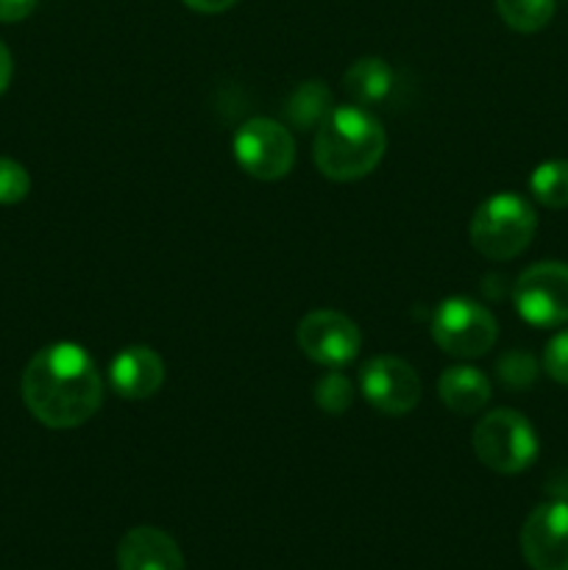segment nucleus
I'll list each match as a JSON object with an SVG mask.
<instances>
[{"instance_id":"obj_3","label":"nucleus","mask_w":568,"mask_h":570,"mask_svg":"<svg viewBox=\"0 0 568 570\" xmlns=\"http://www.w3.org/2000/svg\"><path fill=\"white\" fill-rule=\"evenodd\" d=\"M538 232L532 204L518 193H496L477 206L471 217V245L484 259H516L529 248Z\"/></svg>"},{"instance_id":"obj_13","label":"nucleus","mask_w":568,"mask_h":570,"mask_svg":"<svg viewBox=\"0 0 568 570\" xmlns=\"http://www.w3.org/2000/svg\"><path fill=\"white\" fill-rule=\"evenodd\" d=\"M438 395L454 415H477L490 401V382L479 367L454 365L440 373Z\"/></svg>"},{"instance_id":"obj_8","label":"nucleus","mask_w":568,"mask_h":570,"mask_svg":"<svg viewBox=\"0 0 568 570\" xmlns=\"http://www.w3.org/2000/svg\"><path fill=\"white\" fill-rule=\"evenodd\" d=\"M360 393L382 415L401 417L421 404V379L401 356L379 354L362 365Z\"/></svg>"},{"instance_id":"obj_17","label":"nucleus","mask_w":568,"mask_h":570,"mask_svg":"<svg viewBox=\"0 0 568 570\" xmlns=\"http://www.w3.org/2000/svg\"><path fill=\"white\" fill-rule=\"evenodd\" d=\"M557 0H496L501 20L518 33H535L549 26Z\"/></svg>"},{"instance_id":"obj_12","label":"nucleus","mask_w":568,"mask_h":570,"mask_svg":"<svg viewBox=\"0 0 568 570\" xmlns=\"http://www.w3.org/2000/svg\"><path fill=\"white\" fill-rule=\"evenodd\" d=\"M120 570H184V557L176 540L156 527H137L123 534L117 546Z\"/></svg>"},{"instance_id":"obj_19","label":"nucleus","mask_w":568,"mask_h":570,"mask_svg":"<svg viewBox=\"0 0 568 570\" xmlns=\"http://www.w3.org/2000/svg\"><path fill=\"white\" fill-rule=\"evenodd\" d=\"M496 371H499L501 384H507V387L512 390H527L529 384L538 379V362H535L532 354L516 348V351H507V354L501 356Z\"/></svg>"},{"instance_id":"obj_18","label":"nucleus","mask_w":568,"mask_h":570,"mask_svg":"<svg viewBox=\"0 0 568 570\" xmlns=\"http://www.w3.org/2000/svg\"><path fill=\"white\" fill-rule=\"evenodd\" d=\"M315 404L326 415H343L354 404V382L343 373V367H329L315 384Z\"/></svg>"},{"instance_id":"obj_14","label":"nucleus","mask_w":568,"mask_h":570,"mask_svg":"<svg viewBox=\"0 0 568 570\" xmlns=\"http://www.w3.org/2000/svg\"><path fill=\"white\" fill-rule=\"evenodd\" d=\"M343 87L354 98L356 106H376L388 100L390 92H393L395 72L379 56H365V59H356L345 70Z\"/></svg>"},{"instance_id":"obj_9","label":"nucleus","mask_w":568,"mask_h":570,"mask_svg":"<svg viewBox=\"0 0 568 570\" xmlns=\"http://www.w3.org/2000/svg\"><path fill=\"white\" fill-rule=\"evenodd\" d=\"M362 334L349 315L334 309H312L298 323V348L306 360L323 367H345L356 360Z\"/></svg>"},{"instance_id":"obj_1","label":"nucleus","mask_w":568,"mask_h":570,"mask_svg":"<svg viewBox=\"0 0 568 570\" xmlns=\"http://www.w3.org/2000/svg\"><path fill=\"white\" fill-rule=\"evenodd\" d=\"M22 401L48 429L84 426L104 404V376L76 343H53L31 356L22 371Z\"/></svg>"},{"instance_id":"obj_20","label":"nucleus","mask_w":568,"mask_h":570,"mask_svg":"<svg viewBox=\"0 0 568 570\" xmlns=\"http://www.w3.org/2000/svg\"><path fill=\"white\" fill-rule=\"evenodd\" d=\"M31 193V176L20 161L0 156V206H14Z\"/></svg>"},{"instance_id":"obj_23","label":"nucleus","mask_w":568,"mask_h":570,"mask_svg":"<svg viewBox=\"0 0 568 570\" xmlns=\"http://www.w3.org/2000/svg\"><path fill=\"white\" fill-rule=\"evenodd\" d=\"M237 3L239 0H184V6L198 11V14H221V11H228Z\"/></svg>"},{"instance_id":"obj_4","label":"nucleus","mask_w":568,"mask_h":570,"mask_svg":"<svg viewBox=\"0 0 568 570\" xmlns=\"http://www.w3.org/2000/svg\"><path fill=\"white\" fill-rule=\"evenodd\" d=\"M473 454L490 471L512 476L535 462L538 434L521 412L493 410L473 429Z\"/></svg>"},{"instance_id":"obj_7","label":"nucleus","mask_w":568,"mask_h":570,"mask_svg":"<svg viewBox=\"0 0 568 570\" xmlns=\"http://www.w3.org/2000/svg\"><path fill=\"white\" fill-rule=\"evenodd\" d=\"M512 304L521 321L538 328H555L568 323V265L566 262H538L518 276L512 287Z\"/></svg>"},{"instance_id":"obj_6","label":"nucleus","mask_w":568,"mask_h":570,"mask_svg":"<svg viewBox=\"0 0 568 570\" xmlns=\"http://www.w3.org/2000/svg\"><path fill=\"white\" fill-rule=\"evenodd\" d=\"M234 161L256 181H278L295 165V139L273 117H251L232 139Z\"/></svg>"},{"instance_id":"obj_16","label":"nucleus","mask_w":568,"mask_h":570,"mask_svg":"<svg viewBox=\"0 0 568 570\" xmlns=\"http://www.w3.org/2000/svg\"><path fill=\"white\" fill-rule=\"evenodd\" d=\"M529 193L546 209L568 206V159H549L538 165L529 176Z\"/></svg>"},{"instance_id":"obj_2","label":"nucleus","mask_w":568,"mask_h":570,"mask_svg":"<svg viewBox=\"0 0 568 570\" xmlns=\"http://www.w3.org/2000/svg\"><path fill=\"white\" fill-rule=\"evenodd\" d=\"M388 148L379 117H373L365 106H334L332 115L317 126L315 156L317 170L332 181H356L376 170Z\"/></svg>"},{"instance_id":"obj_22","label":"nucleus","mask_w":568,"mask_h":570,"mask_svg":"<svg viewBox=\"0 0 568 570\" xmlns=\"http://www.w3.org/2000/svg\"><path fill=\"white\" fill-rule=\"evenodd\" d=\"M39 0H0V22H20L37 9Z\"/></svg>"},{"instance_id":"obj_21","label":"nucleus","mask_w":568,"mask_h":570,"mask_svg":"<svg viewBox=\"0 0 568 570\" xmlns=\"http://www.w3.org/2000/svg\"><path fill=\"white\" fill-rule=\"evenodd\" d=\"M543 371H546V376L555 379L557 384L568 387V328L557 332L555 337L546 343Z\"/></svg>"},{"instance_id":"obj_15","label":"nucleus","mask_w":568,"mask_h":570,"mask_svg":"<svg viewBox=\"0 0 568 570\" xmlns=\"http://www.w3.org/2000/svg\"><path fill=\"white\" fill-rule=\"evenodd\" d=\"M282 109L284 120L293 128H298V131H317V126H321L334 109L332 89L323 81H301L298 87L290 89Z\"/></svg>"},{"instance_id":"obj_11","label":"nucleus","mask_w":568,"mask_h":570,"mask_svg":"<svg viewBox=\"0 0 568 570\" xmlns=\"http://www.w3.org/2000/svg\"><path fill=\"white\" fill-rule=\"evenodd\" d=\"M161 382H165V362L148 345H128L109 365V384L120 399H150L159 393Z\"/></svg>"},{"instance_id":"obj_24","label":"nucleus","mask_w":568,"mask_h":570,"mask_svg":"<svg viewBox=\"0 0 568 570\" xmlns=\"http://www.w3.org/2000/svg\"><path fill=\"white\" fill-rule=\"evenodd\" d=\"M11 72H14V65H11V53L3 42H0V95L6 92L11 81Z\"/></svg>"},{"instance_id":"obj_5","label":"nucleus","mask_w":568,"mask_h":570,"mask_svg":"<svg viewBox=\"0 0 568 570\" xmlns=\"http://www.w3.org/2000/svg\"><path fill=\"white\" fill-rule=\"evenodd\" d=\"M432 340L440 351L460 360L484 356L499 340V323L471 298H445L432 312Z\"/></svg>"},{"instance_id":"obj_10","label":"nucleus","mask_w":568,"mask_h":570,"mask_svg":"<svg viewBox=\"0 0 568 570\" xmlns=\"http://www.w3.org/2000/svg\"><path fill=\"white\" fill-rule=\"evenodd\" d=\"M521 554L532 570H568V504H538L521 529Z\"/></svg>"}]
</instances>
